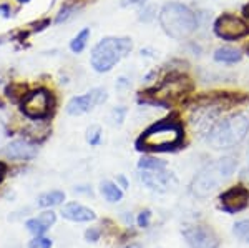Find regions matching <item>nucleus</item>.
I'll use <instances>...</instances> for the list:
<instances>
[{"mask_svg":"<svg viewBox=\"0 0 249 248\" xmlns=\"http://www.w3.org/2000/svg\"><path fill=\"white\" fill-rule=\"evenodd\" d=\"M0 14H3V17H10V5L0 3Z\"/></svg>","mask_w":249,"mask_h":248,"instance_id":"obj_33","label":"nucleus"},{"mask_svg":"<svg viewBox=\"0 0 249 248\" xmlns=\"http://www.w3.org/2000/svg\"><path fill=\"white\" fill-rule=\"evenodd\" d=\"M190 248H219L216 233L206 225H195L183 231Z\"/></svg>","mask_w":249,"mask_h":248,"instance_id":"obj_9","label":"nucleus"},{"mask_svg":"<svg viewBox=\"0 0 249 248\" xmlns=\"http://www.w3.org/2000/svg\"><path fill=\"white\" fill-rule=\"evenodd\" d=\"M55 220H57V215L52 210H45V211H42L38 217L27 220L25 227L34 237H40V235H43L52 225H53Z\"/></svg>","mask_w":249,"mask_h":248,"instance_id":"obj_15","label":"nucleus"},{"mask_svg":"<svg viewBox=\"0 0 249 248\" xmlns=\"http://www.w3.org/2000/svg\"><path fill=\"white\" fill-rule=\"evenodd\" d=\"M140 178H142V182L148 187V189L153 190V191H160V193L175 189V187L178 185L176 177L171 173V172H168L166 169L143 170V173L140 175Z\"/></svg>","mask_w":249,"mask_h":248,"instance_id":"obj_10","label":"nucleus"},{"mask_svg":"<svg viewBox=\"0 0 249 248\" xmlns=\"http://www.w3.org/2000/svg\"><path fill=\"white\" fill-rule=\"evenodd\" d=\"M5 170H7L5 163L0 162V182H2V180H3V175H5Z\"/></svg>","mask_w":249,"mask_h":248,"instance_id":"obj_36","label":"nucleus"},{"mask_svg":"<svg viewBox=\"0 0 249 248\" xmlns=\"http://www.w3.org/2000/svg\"><path fill=\"white\" fill-rule=\"evenodd\" d=\"M190 90H191L190 78L184 77L181 74H173L163 80L158 89H155V94L160 100H163L164 97H168V98L179 97V95H184Z\"/></svg>","mask_w":249,"mask_h":248,"instance_id":"obj_11","label":"nucleus"},{"mask_svg":"<svg viewBox=\"0 0 249 248\" xmlns=\"http://www.w3.org/2000/svg\"><path fill=\"white\" fill-rule=\"evenodd\" d=\"M216 167H218L219 173L223 175V178L228 180L232 177V173H234V170H236V160L232 157H223L216 162Z\"/></svg>","mask_w":249,"mask_h":248,"instance_id":"obj_21","label":"nucleus"},{"mask_svg":"<svg viewBox=\"0 0 249 248\" xmlns=\"http://www.w3.org/2000/svg\"><path fill=\"white\" fill-rule=\"evenodd\" d=\"M138 167L142 170H161V169H166V163L161 162V160L144 157V158H142L138 162Z\"/></svg>","mask_w":249,"mask_h":248,"instance_id":"obj_24","label":"nucleus"},{"mask_svg":"<svg viewBox=\"0 0 249 248\" xmlns=\"http://www.w3.org/2000/svg\"><path fill=\"white\" fill-rule=\"evenodd\" d=\"M29 248H52V240L40 235V237H35L29 243Z\"/></svg>","mask_w":249,"mask_h":248,"instance_id":"obj_28","label":"nucleus"},{"mask_svg":"<svg viewBox=\"0 0 249 248\" xmlns=\"http://www.w3.org/2000/svg\"><path fill=\"white\" fill-rule=\"evenodd\" d=\"M47 118L43 120H35V123L25 127L23 129V134H25V140H29L32 143H40L43 142L48 135H50V125L45 122Z\"/></svg>","mask_w":249,"mask_h":248,"instance_id":"obj_16","label":"nucleus"},{"mask_svg":"<svg viewBox=\"0 0 249 248\" xmlns=\"http://www.w3.org/2000/svg\"><path fill=\"white\" fill-rule=\"evenodd\" d=\"M133 49V42L128 37H105L93 47L90 65L98 74H107Z\"/></svg>","mask_w":249,"mask_h":248,"instance_id":"obj_2","label":"nucleus"},{"mask_svg":"<svg viewBox=\"0 0 249 248\" xmlns=\"http://www.w3.org/2000/svg\"><path fill=\"white\" fill-rule=\"evenodd\" d=\"M126 109L124 107H115L113 110L110 112V115H108V120H110L111 125H116L120 127L122 123L124 122V117H126Z\"/></svg>","mask_w":249,"mask_h":248,"instance_id":"obj_25","label":"nucleus"},{"mask_svg":"<svg viewBox=\"0 0 249 248\" xmlns=\"http://www.w3.org/2000/svg\"><path fill=\"white\" fill-rule=\"evenodd\" d=\"M213 57H214L216 62H219V63H236L243 58V54H241L238 49H234V47L224 45V47L216 49Z\"/></svg>","mask_w":249,"mask_h":248,"instance_id":"obj_17","label":"nucleus"},{"mask_svg":"<svg viewBox=\"0 0 249 248\" xmlns=\"http://www.w3.org/2000/svg\"><path fill=\"white\" fill-rule=\"evenodd\" d=\"M243 15H244V19L248 20V25H249V3H246V5L243 7Z\"/></svg>","mask_w":249,"mask_h":248,"instance_id":"obj_35","label":"nucleus"},{"mask_svg":"<svg viewBox=\"0 0 249 248\" xmlns=\"http://www.w3.org/2000/svg\"><path fill=\"white\" fill-rule=\"evenodd\" d=\"M100 190H102L103 197L107 198V202H110V203H116V202H120V200L123 198V191L120 190V187L116 185V183L110 182V180L102 182Z\"/></svg>","mask_w":249,"mask_h":248,"instance_id":"obj_18","label":"nucleus"},{"mask_svg":"<svg viewBox=\"0 0 249 248\" xmlns=\"http://www.w3.org/2000/svg\"><path fill=\"white\" fill-rule=\"evenodd\" d=\"M249 134V118L243 114H236L232 117H228L223 122L216 123L211 134L208 135V142L213 149H231L238 145L248 137Z\"/></svg>","mask_w":249,"mask_h":248,"instance_id":"obj_3","label":"nucleus"},{"mask_svg":"<svg viewBox=\"0 0 249 248\" xmlns=\"http://www.w3.org/2000/svg\"><path fill=\"white\" fill-rule=\"evenodd\" d=\"M214 32L219 38L224 40H238L246 37L249 34V25L246 20L231 14H224L216 19L214 22Z\"/></svg>","mask_w":249,"mask_h":248,"instance_id":"obj_6","label":"nucleus"},{"mask_svg":"<svg viewBox=\"0 0 249 248\" xmlns=\"http://www.w3.org/2000/svg\"><path fill=\"white\" fill-rule=\"evenodd\" d=\"M108 98V94L105 89H91L90 92H87V94L83 95H77V97H73L70 100V102L67 103V114L68 115H73V117H77V115H83L87 114V112L93 110L96 105H102V103H105Z\"/></svg>","mask_w":249,"mask_h":248,"instance_id":"obj_8","label":"nucleus"},{"mask_svg":"<svg viewBox=\"0 0 249 248\" xmlns=\"http://www.w3.org/2000/svg\"><path fill=\"white\" fill-rule=\"evenodd\" d=\"M232 233L241 242L249 243V220H239L232 225Z\"/></svg>","mask_w":249,"mask_h":248,"instance_id":"obj_23","label":"nucleus"},{"mask_svg":"<svg viewBox=\"0 0 249 248\" xmlns=\"http://www.w3.org/2000/svg\"><path fill=\"white\" fill-rule=\"evenodd\" d=\"M5 135V127H3V123H2V120H0V138Z\"/></svg>","mask_w":249,"mask_h":248,"instance_id":"obj_37","label":"nucleus"},{"mask_svg":"<svg viewBox=\"0 0 249 248\" xmlns=\"http://www.w3.org/2000/svg\"><path fill=\"white\" fill-rule=\"evenodd\" d=\"M20 3H27V2H30V0H18Z\"/></svg>","mask_w":249,"mask_h":248,"instance_id":"obj_40","label":"nucleus"},{"mask_svg":"<svg viewBox=\"0 0 249 248\" xmlns=\"http://www.w3.org/2000/svg\"><path fill=\"white\" fill-rule=\"evenodd\" d=\"M156 17V7L155 5H148L146 9H143L140 12V20L142 22H151Z\"/></svg>","mask_w":249,"mask_h":248,"instance_id":"obj_29","label":"nucleus"},{"mask_svg":"<svg viewBox=\"0 0 249 248\" xmlns=\"http://www.w3.org/2000/svg\"><path fill=\"white\" fill-rule=\"evenodd\" d=\"M160 25L171 38H186L198 29V17L190 7L179 2H170L160 12Z\"/></svg>","mask_w":249,"mask_h":248,"instance_id":"obj_1","label":"nucleus"},{"mask_svg":"<svg viewBox=\"0 0 249 248\" xmlns=\"http://www.w3.org/2000/svg\"><path fill=\"white\" fill-rule=\"evenodd\" d=\"M87 142L90 143L91 147L100 145L102 142V129L98 125H90L87 130Z\"/></svg>","mask_w":249,"mask_h":248,"instance_id":"obj_26","label":"nucleus"},{"mask_svg":"<svg viewBox=\"0 0 249 248\" xmlns=\"http://www.w3.org/2000/svg\"><path fill=\"white\" fill-rule=\"evenodd\" d=\"M62 215H63V218L70 220V222H77V223L91 222V220L96 218L93 210L88 209V207H83L82 203H77V202L67 203L62 209Z\"/></svg>","mask_w":249,"mask_h":248,"instance_id":"obj_14","label":"nucleus"},{"mask_svg":"<svg viewBox=\"0 0 249 248\" xmlns=\"http://www.w3.org/2000/svg\"><path fill=\"white\" fill-rule=\"evenodd\" d=\"M88 38H90V29L87 27V29L80 30L73 37V40L70 42V50L73 52V54H82L88 43Z\"/></svg>","mask_w":249,"mask_h":248,"instance_id":"obj_20","label":"nucleus"},{"mask_svg":"<svg viewBox=\"0 0 249 248\" xmlns=\"http://www.w3.org/2000/svg\"><path fill=\"white\" fill-rule=\"evenodd\" d=\"M118 180H120V182H122V185H123V189H126V187H128V183H126V180H124L123 177H120Z\"/></svg>","mask_w":249,"mask_h":248,"instance_id":"obj_38","label":"nucleus"},{"mask_svg":"<svg viewBox=\"0 0 249 248\" xmlns=\"http://www.w3.org/2000/svg\"><path fill=\"white\" fill-rule=\"evenodd\" d=\"M75 12H77V7H75V5H63L62 10L58 12L57 19H55V23H58V25H60V23L67 22V20L70 19Z\"/></svg>","mask_w":249,"mask_h":248,"instance_id":"obj_27","label":"nucleus"},{"mask_svg":"<svg viewBox=\"0 0 249 248\" xmlns=\"http://www.w3.org/2000/svg\"><path fill=\"white\" fill-rule=\"evenodd\" d=\"M47 25H50V20H43L42 23H38L37 27H35V32H40V30H43Z\"/></svg>","mask_w":249,"mask_h":248,"instance_id":"obj_34","label":"nucleus"},{"mask_svg":"<svg viewBox=\"0 0 249 248\" xmlns=\"http://www.w3.org/2000/svg\"><path fill=\"white\" fill-rule=\"evenodd\" d=\"M126 248H142L140 245H130V247H126Z\"/></svg>","mask_w":249,"mask_h":248,"instance_id":"obj_39","label":"nucleus"},{"mask_svg":"<svg viewBox=\"0 0 249 248\" xmlns=\"http://www.w3.org/2000/svg\"><path fill=\"white\" fill-rule=\"evenodd\" d=\"M249 205V190L246 187L238 185L226 190L221 195V207L228 213H238Z\"/></svg>","mask_w":249,"mask_h":248,"instance_id":"obj_12","label":"nucleus"},{"mask_svg":"<svg viewBox=\"0 0 249 248\" xmlns=\"http://www.w3.org/2000/svg\"><path fill=\"white\" fill-rule=\"evenodd\" d=\"M246 52H248V54H249V43H248V45H246Z\"/></svg>","mask_w":249,"mask_h":248,"instance_id":"obj_41","label":"nucleus"},{"mask_svg":"<svg viewBox=\"0 0 249 248\" xmlns=\"http://www.w3.org/2000/svg\"><path fill=\"white\" fill-rule=\"evenodd\" d=\"M146 0H122L123 7H130V5H143Z\"/></svg>","mask_w":249,"mask_h":248,"instance_id":"obj_32","label":"nucleus"},{"mask_svg":"<svg viewBox=\"0 0 249 248\" xmlns=\"http://www.w3.org/2000/svg\"><path fill=\"white\" fill-rule=\"evenodd\" d=\"M100 235H102V231H100L98 229H90V230H87L85 238L88 240V242H98Z\"/></svg>","mask_w":249,"mask_h":248,"instance_id":"obj_31","label":"nucleus"},{"mask_svg":"<svg viewBox=\"0 0 249 248\" xmlns=\"http://www.w3.org/2000/svg\"><path fill=\"white\" fill-rule=\"evenodd\" d=\"M25 94H27V87L23 85V83H10L5 89V95L12 102H22Z\"/></svg>","mask_w":249,"mask_h":248,"instance_id":"obj_22","label":"nucleus"},{"mask_svg":"<svg viewBox=\"0 0 249 248\" xmlns=\"http://www.w3.org/2000/svg\"><path fill=\"white\" fill-rule=\"evenodd\" d=\"M183 140V130L176 122H158L153 127H150L140 138V149L164 152L171 150L176 145H179Z\"/></svg>","mask_w":249,"mask_h":248,"instance_id":"obj_4","label":"nucleus"},{"mask_svg":"<svg viewBox=\"0 0 249 248\" xmlns=\"http://www.w3.org/2000/svg\"><path fill=\"white\" fill-rule=\"evenodd\" d=\"M0 155L9 160H17V162H29L37 155V149L35 145L29 140L22 138V140H14V142L7 143L2 150Z\"/></svg>","mask_w":249,"mask_h":248,"instance_id":"obj_13","label":"nucleus"},{"mask_svg":"<svg viewBox=\"0 0 249 248\" xmlns=\"http://www.w3.org/2000/svg\"><path fill=\"white\" fill-rule=\"evenodd\" d=\"M0 43H2V40H0Z\"/></svg>","mask_w":249,"mask_h":248,"instance_id":"obj_42","label":"nucleus"},{"mask_svg":"<svg viewBox=\"0 0 249 248\" xmlns=\"http://www.w3.org/2000/svg\"><path fill=\"white\" fill-rule=\"evenodd\" d=\"M65 200V193L58 190L53 191H47V193L40 195L38 197V207H43V209H52V207H57Z\"/></svg>","mask_w":249,"mask_h":248,"instance_id":"obj_19","label":"nucleus"},{"mask_svg":"<svg viewBox=\"0 0 249 248\" xmlns=\"http://www.w3.org/2000/svg\"><path fill=\"white\" fill-rule=\"evenodd\" d=\"M221 182H224V178H223V175L219 173L218 167H216V162H214V163H211V165L204 167V169L196 175L195 180H193L191 190L196 197L206 198L208 195H211L213 191L218 189Z\"/></svg>","mask_w":249,"mask_h":248,"instance_id":"obj_7","label":"nucleus"},{"mask_svg":"<svg viewBox=\"0 0 249 248\" xmlns=\"http://www.w3.org/2000/svg\"><path fill=\"white\" fill-rule=\"evenodd\" d=\"M150 220H151V211L144 210V211H142V213L138 215L136 223H138V227H142V229H146V227L150 225Z\"/></svg>","mask_w":249,"mask_h":248,"instance_id":"obj_30","label":"nucleus"},{"mask_svg":"<svg viewBox=\"0 0 249 248\" xmlns=\"http://www.w3.org/2000/svg\"><path fill=\"white\" fill-rule=\"evenodd\" d=\"M53 109V97L52 92L47 89H35L25 94L20 102V110L30 120H43L48 118Z\"/></svg>","mask_w":249,"mask_h":248,"instance_id":"obj_5","label":"nucleus"}]
</instances>
